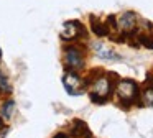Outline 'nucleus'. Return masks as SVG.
Returning a JSON list of instances; mask_svg holds the SVG:
<instances>
[{"instance_id": "obj_4", "label": "nucleus", "mask_w": 153, "mask_h": 138, "mask_svg": "<svg viewBox=\"0 0 153 138\" xmlns=\"http://www.w3.org/2000/svg\"><path fill=\"white\" fill-rule=\"evenodd\" d=\"M64 64L68 69H81L84 66V58L82 53L76 46H69L64 51Z\"/></svg>"}, {"instance_id": "obj_3", "label": "nucleus", "mask_w": 153, "mask_h": 138, "mask_svg": "<svg viewBox=\"0 0 153 138\" xmlns=\"http://www.w3.org/2000/svg\"><path fill=\"white\" fill-rule=\"evenodd\" d=\"M115 25H117V30H119V31L130 33L137 28L138 20H137V15L133 12H123L122 15H119L115 18Z\"/></svg>"}, {"instance_id": "obj_13", "label": "nucleus", "mask_w": 153, "mask_h": 138, "mask_svg": "<svg viewBox=\"0 0 153 138\" xmlns=\"http://www.w3.org/2000/svg\"><path fill=\"white\" fill-rule=\"evenodd\" d=\"M54 138H69V137H66V135H63V133H59V135H56Z\"/></svg>"}, {"instance_id": "obj_15", "label": "nucleus", "mask_w": 153, "mask_h": 138, "mask_svg": "<svg viewBox=\"0 0 153 138\" xmlns=\"http://www.w3.org/2000/svg\"><path fill=\"white\" fill-rule=\"evenodd\" d=\"M0 58H2V51H0Z\"/></svg>"}, {"instance_id": "obj_6", "label": "nucleus", "mask_w": 153, "mask_h": 138, "mask_svg": "<svg viewBox=\"0 0 153 138\" xmlns=\"http://www.w3.org/2000/svg\"><path fill=\"white\" fill-rule=\"evenodd\" d=\"M63 84H64V89L69 92L71 95H81L84 92V82L81 81V77L74 72H68L66 76L63 77Z\"/></svg>"}, {"instance_id": "obj_12", "label": "nucleus", "mask_w": 153, "mask_h": 138, "mask_svg": "<svg viewBox=\"0 0 153 138\" xmlns=\"http://www.w3.org/2000/svg\"><path fill=\"white\" fill-rule=\"evenodd\" d=\"M0 91H2V92H10L12 91V87H10V84H8L7 77H5L2 72H0Z\"/></svg>"}, {"instance_id": "obj_10", "label": "nucleus", "mask_w": 153, "mask_h": 138, "mask_svg": "<svg viewBox=\"0 0 153 138\" xmlns=\"http://www.w3.org/2000/svg\"><path fill=\"white\" fill-rule=\"evenodd\" d=\"M142 100H143V105L153 107V89H152V87H146L145 91H143Z\"/></svg>"}, {"instance_id": "obj_11", "label": "nucleus", "mask_w": 153, "mask_h": 138, "mask_svg": "<svg viewBox=\"0 0 153 138\" xmlns=\"http://www.w3.org/2000/svg\"><path fill=\"white\" fill-rule=\"evenodd\" d=\"M13 110H15V102L8 100L7 104L2 107V115H4V118H10L12 115H13Z\"/></svg>"}, {"instance_id": "obj_9", "label": "nucleus", "mask_w": 153, "mask_h": 138, "mask_svg": "<svg viewBox=\"0 0 153 138\" xmlns=\"http://www.w3.org/2000/svg\"><path fill=\"white\" fill-rule=\"evenodd\" d=\"M73 135L76 138H91V131H89V128L86 127L84 122H76V123H74Z\"/></svg>"}, {"instance_id": "obj_8", "label": "nucleus", "mask_w": 153, "mask_h": 138, "mask_svg": "<svg viewBox=\"0 0 153 138\" xmlns=\"http://www.w3.org/2000/svg\"><path fill=\"white\" fill-rule=\"evenodd\" d=\"M91 30H92V33H94V35H97V36L110 35L109 25L104 23V22H100V20H97V18H94V16H91Z\"/></svg>"}, {"instance_id": "obj_1", "label": "nucleus", "mask_w": 153, "mask_h": 138, "mask_svg": "<svg viewBox=\"0 0 153 138\" xmlns=\"http://www.w3.org/2000/svg\"><path fill=\"white\" fill-rule=\"evenodd\" d=\"M110 91H112V84L107 77H99L92 85V92H91V99L97 104H102L105 102V99L110 95Z\"/></svg>"}, {"instance_id": "obj_7", "label": "nucleus", "mask_w": 153, "mask_h": 138, "mask_svg": "<svg viewBox=\"0 0 153 138\" xmlns=\"http://www.w3.org/2000/svg\"><path fill=\"white\" fill-rule=\"evenodd\" d=\"M94 51H96V54L99 56V58L102 59H119L120 56L117 54L115 51H114L112 48H109L107 45H104V43H94Z\"/></svg>"}, {"instance_id": "obj_14", "label": "nucleus", "mask_w": 153, "mask_h": 138, "mask_svg": "<svg viewBox=\"0 0 153 138\" xmlns=\"http://www.w3.org/2000/svg\"><path fill=\"white\" fill-rule=\"evenodd\" d=\"M2 127H4V125H2V120H0V128H2Z\"/></svg>"}, {"instance_id": "obj_2", "label": "nucleus", "mask_w": 153, "mask_h": 138, "mask_svg": "<svg viewBox=\"0 0 153 138\" xmlns=\"http://www.w3.org/2000/svg\"><path fill=\"white\" fill-rule=\"evenodd\" d=\"M79 36H86V28L81 25L79 22H66L61 30V38L64 41H71Z\"/></svg>"}, {"instance_id": "obj_5", "label": "nucleus", "mask_w": 153, "mask_h": 138, "mask_svg": "<svg viewBox=\"0 0 153 138\" xmlns=\"http://www.w3.org/2000/svg\"><path fill=\"white\" fill-rule=\"evenodd\" d=\"M117 95H119L122 100L130 102V100H133V99L138 95V87H137L135 82L128 81V79L120 81L119 85H117Z\"/></svg>"}]
</instances>
